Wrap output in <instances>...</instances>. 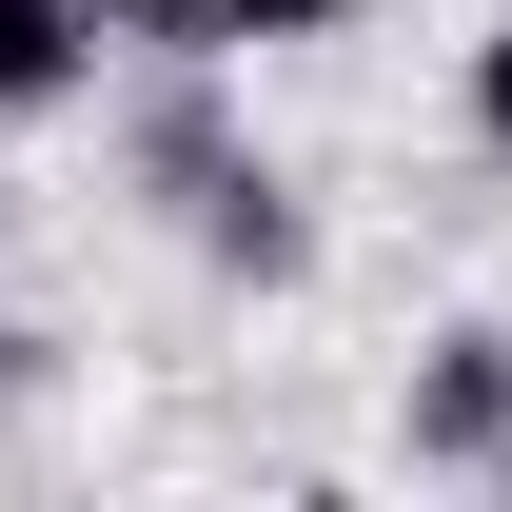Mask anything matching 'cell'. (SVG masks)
Returning a JSON list of instances; mask_svg holds the SVG:
<instances>
[{"label": "cell", "mask_w": 512, "mask_h": 512, "mask_svg": "<svg viewBox=\"0 0 512 512\" xmlns=\"http://www.w3.org/2000/svg\"><path fill=\"white\" fill-rule=\"evenodd\" d=\"M178 237L217 256V276H256V296H296V276H316V217H296V178H276V158H237V138L178 178Z\"/></svg>", "instance_id": "obj_1"}, {"label": "cell", "mask_w": 512, "mask_h": 512, "mask_svg": "<svg viewBox=\"0 0 512 512\" xmlns=\"http://www.w3.org/2000/svg\"><path fill=\"white\" fill-rule=\"evenodd\" d=\"M414 473H512V335H434L414 355Z\"/></svg>", "instance_id": "obj_2"}, {"label": "cell", "mask_w": 512, "mask_h": 512, "mask_svg": "<svg viewBox=\"0 0 512 512\" xmlns=\"http://www.w3.org/2000/svg\"><path fill=\"white\" fill-rule=\"evenodd\" d=\"M79 79H99V40H79V0H0V119H60Z\"/></svg>", "instance_id": "obj_3"}, {"label": "cell", "mask_w": 512, "mask_h": 512, "mask_svg": "<svg viewBox=\"0 0 512 512\" xmlns=\"http://www.w3.org/2000/svg\"><path fill=\"white\" fill-rule=\"evenodd\" d=\"M79 40H99V60H138V79H217V60H237V40H217V0H79Z\"/></svg>", "instance_id": "obj_4"}, {"label": "cell", "mask_w": 512, "mask_h": 512, "mask_svg": "<svg viewBox=\"0 0 512 512\" xmlns=\"http://www.w3.org/2000/svg\"><path fill=\"white\" fill-rule=\"evenodd\" d=\"M335 20H355V0H217V40H237V60H296V40H335Z\"/></svg>", "instance_id": "obj_5"}, {"label": "cell", "mask_w": 512, "mask_h": 512, "mask_svg": "<svg viewBox=\"0 0 512 512\" xmlns=\"http://www.w3.org/2000/svg\"><path fill=\"white\" fill-rule=\"evenodd\" d=\"M473 138L512 158V0H493V40H473Z\"/></svg>", "instance_id": "obj_6"}, {"label": "cell", "mask_w": 512, "mask_h": 512, "mask_svg": "<svg viewBox=\"0 0 512 512\" xmlns=\"http://www.w3.org/2000/svg\"><path fill=\"white\" fill-rule=\"evenodd\" d=\"M20 394H40V335H0V414H20Z\"/></svg>", "instance_id": "obj_7"}]
</instances>
